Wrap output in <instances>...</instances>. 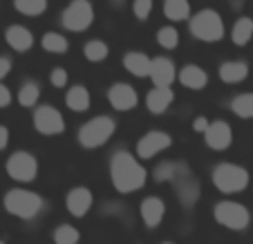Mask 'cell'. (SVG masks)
Here are the masks:
<instances>
[{
    "instance_id": "cell-12",
    "label": "cell",
    "mask_w": 253,
    "mask_h": 244,
    "mask_svg": "<svg viewBox=\"0 0 253 244\" xmlns=\"http://www.w3.org/2000/svg\"><path fill=\"white\" fill-rule=\"evenodd\" d=\"M204 139L211 150H226L233 141V132H231V125L226 121L217 119L209 125V130L204 132Z\"/></svg>"
},
{
    "instance_id": "cell-5",
    "label": "cell",
    "mask_w": 253,
    "mask_h": 244,
    "mask_svg": "<svg viewBox=\"0 0 253 244\" xmlns=\"http://www.w3.org/2000/svg\"><path fill=\"white\" fill-rule=\"evenodd\" d=\"M213 184L222 193H242L249 186V172L238 163H217L213 170Z\"/></svg>"
},
{
    "instance_id": "cell-21",
    "label": "cell",
    "mask_w": 253,
    "mask_h": 244,
    "mask_svg": "<svg viewBox=\"0 0 253 244\" xmlns=\"http://www.w3.org/2000/svg\"><path fill=\"white\" fill-rule=\"evenodd\" d=\"M247 74H249V67H247V63H242V61H229L220 67V79L224 83H229V85L242 83L244 79H247Z\"/></svg>"
},
{
    "instance_id": "cell-17",
    "label": "cell",
    "mask_w": 253,
    "mask_h": 244,
    "mask_svg": "<svg viewBox=\"0 0 253 244\" xmlns=\"http://www.w3.org/2000/svg\"><path fill=\"white\" fill-rule=\"evenodd\" d=\"M172 99H175V94H172L170 87H153L146 96V106L153 115H164L172 103Z\"/></svg>"
},
{
    "instance_id": "cell-19",
    "label": "cell",
    "mask_w": 253,
    "mask_h": 244,
    "mask_svg": "<svg viewBox=\"0 0 253 244\" xmlns=\"http://www.w3.org/2000/svg\"><path fill=\"white\" fill-rule=\"evenodd\" d=\"M150 65H153V58L143 52H128L124 56V67L134 77H150Z\"/></svg>"
},
{
    "instance_id": "cell-8",
    "label": "cell",
    "mask_w": 253,
    "mask_h": 244,
    "mask_svg": "<svg viewBox=\"0 0 253 244\" xmlns=\"http://www.w3.org/2000/svg\"><path fill=\"white\" fill-rule=\"evenodd\" d=\"M7 175L16 182H34L39 175V162L34 155L18 150L7 159Z\"/></svg>"
},
{
    "instance_id": "cell-40",
    "label": "cell",
    "mask_w": 253,
    "mask_h": 244,
    "mask_svg": "<svg viewBox=\"0 0 253 244\" xmlns=\"http://www.w3.org/2000/svg\"><path fill=\"white\" fill-rule=\"evenodd\" d=\"M0 244H5V242H0Z\"/></svg>"
},
{
    "instance_id": "cell-11",
    "label": "cell",
    "mask_w": 253,
    "mask_h": 244,
    "mask_svg": "<svg viewBox=\"0 0 253 244\" xmlns=\"http://www.w3.org/2000/svg\"><path fill=\"white\" fill-rule=\"evenodd\" d=\"M172 186H175V193H177V197H179V202H182L186 208H191L197 202V197H200V184H197V179L191 175L188 168H184V170L177 175Z\"/></svg>"
},
{
    "instance_id": "cell-26",
    "label": "cell",
    "mask_w": 253,
    "mask_h": 244,
    "mask_svg": "<svg viewBox=\"0 0 253 244\" xmlns=\"http://www.w3.org/2000/svg\"><path fill=\"white\" fill-rule=\"evenodd\" d=\"M186 168V163H179V162H164L155 168V179L157 182H175L177 175Z\"/></svg>"
},
{
    "instance_id": "cell-23",
    "label": "cell",
    "mask_w": 253,
    "mask_h": 244,
    "mask_svg": "<svg viewBox=\"0 0 253 244\" xmlns=\"http://www.w3.org/2000/svg\"><path fill=\"white\" fill-rule=\"evenodd\" d=\"M251 36H253V18H249V16L238 18V23L233 25V32H231V41L238 47H244L251 41Z\"/></svg>"
},
{
    "instance_id": "cell-6",
    "label": "cell",
    "mask_w": 253,
    "mask_h": 244,
    "mask_svg": "<svg viewBox=\"0 0 253 244\" xmlns=\"http://www.w3.org/2000/svg\"><path fill=\"white\" fill-rule=\"evenodd\" d=\"M61 23L70 32H85L94 23V9L90 0H72L61 16Z\"/></svg>"
},
{
    "instance_id": "cell-1",
    "label": "cell",
    "mask_w": 253,
    "mask_h": 244,
    "mask_svg": "<svg viewBox=\"0 0 253 244\" xmlns=\"http://www.w3.org/2000/svg\"><path fill=\"white\" fill-rule=\"evenodd\" d=\"M148 172L146 168L139 163V159L134 155L119 150L112 155L110 159V179L115 184V188L119 193H134L139 188H143Z\"/></svg>"
},
{
    "instance_id": "cell-30",
    "label": "cell",
    "mask_w": 253,
    "mask_h": 244,
    "mask_svg": "<svg viewBox=\"0 0 253 244\" xmlns=\"http://www.w3.org/2000/svg\"><path fill=\"white\" fill-rule=\"evenodd\" d=\"M108 45L103 43V41H90V43H85V47H83V54H85V58L90 63H101L105 56H108Z\"/></svg>"
},
{
    "instance_id": "cell-25",
    "label": "cell",
    "mask_w": 253,
    "mask_h": 244,
    "mask_svg": "<svg viewBox=\"0 0 253 244\" xmlns=\"http://www.w3.org/2000/svg\"><path fill=\"white\" fill-rule=\"evenodd\" d=\"M231 110L240 117V119H253V92H244L238 94L231 101Z\"/></svg>"
},
{
    "instance_id": "cell-34",
    "label": "cell",
    "mask_w": 253,
    "mask_h": 244,
    "mask_svg": "<svg viewBox=\"0 0 253 244\" xmlns=\"http://www.w3.org/2000/svg\"><path fill=\"white\" fill-rule=\"evenodd\" d=\"M49 81H52L54 87H65V83H67V72L63 70V67H54L52 74H49Z\"/></svg>"
},
{
    "instance_id": "cell-39",
    "label": "cell",
    "mask_w": 253,
    "mask_h": 244,
    "mask_svg": "<svg viewBox=\"0 0 253 244\" xmlns=\"http://www.w3.org/2000/svg\"><path fill=\"white\" fill-rule=\"evenodd\" d=\"M164 244H172V242H164Z\"/></svg>"
},
{
    "instance_id": "cell-4",
    "label": "cell",
    "mask_w": 253,
    "mask_h": 244,
    "mask_svg": "<svg viewBox=\"0 0 253 244\" xmlns=\"http://www.w3.org/2000/svg\"><path fill=\"white\" fill-rule=\"evenodd\" d=\"M115 130H117L115 119H110V117H94V119H90L87 123L81 125V130H79V144L87 150H94L99 146H103L115 134Z\"/></svg>"
},
{
    "instance_id": "cell-24",
    "label": "cell",
    "mask_w": 253,
    "mask_h": 244,
    "mask_svg": "<svg viewBox=\"0 0 253 244\" xmlns=\"http://www.w3.org/2000/svg\"><path fill=\"white\" fill-rule=\"evenodd\" d=\"M164 14L168 20L191 18V2L188 0H164Z\"/></svg>"
},
{
    "instance_id": "cell-2",
    "label": "cell",
    "mask_w": 253,
    "mask_h": 244,
    "mask_svg": "<svg viewBox=\"0 0 253 244\" xmlns=\"http://www.w3.org/2000/svg\"><path fill=\"white\" fill-rule=\"evenodd\" d=\"M2 202H5L7 213H11L14 217H20V220H32V217H36L45 206L43 197H41L39 193L27 191V188H11Z\"/></svg>"
},
{
    "instance_id": "cell-28",
    "label": "cell",
    "mask_w": 253,
    "mask_h": 244,
    "mask_svg": "<svg viewBox=\"0 0 253 244\" xmlns=\"http://www.w3.org/2000/svg\"><path fill=\"white\" fill-rule=\"evenodd\" d=\"M14 7L25 16H41L47 9V0H14Z\"/></svg>"
},
{
    "instance_id": "cell-35",
    "label": "cell",
    "mask_w": 253,
    "mask_h": 244,
    "mask_svg": "<svg viewBox=\"0 0 253 244\" xmlns=\"http://www.w3.org/2000/svg\"><path fill=\"white\" fill-rule=\"evenodd\" d=\"M209 125H211V121L204 119V117H197V119L193 121V130H195V132H206Z\"/></svg>"
},
{
    "instance_id": "cell-37",
    "label": "cell",
    "mask_w": 253,
    "mask_h": 244,
    "mask_svg": "<svg viewBox=\"0 0 253 244\" xmlns=\"http://www.w3.org/2000/svg\"><path fill=\"white\" fill-rule=\"evenodd\" d=\"M9 70H11V61L7 56H0V81L9 74Z\"/></svg>"
},
{
    "instance_id": "cell-7",
    "label": "cell",
    "mask_w": 253,
    "mask_h": 244,
    "mask_svg": "<svg viewBox=\"0 0 253 244\" xmlns=\"http://www.w3.org/2000/svg\"><path fill=\"white\" fill-rule=\"evenodd\" d=\"M213 215H215V220H217V224L226 226V229H233V231L247 229L249 222H251L249 208L238 204V202H220V204L213 208Z\"/></svg>"
},
{
    "instance_id": "cell-29",
    "label": "cell",
    "mask_w": 253,
    "mask_h": 244,
    "mask_svg": "<svg viewBox=\"0 0 253 244\" xmlns=\"http://www.w3.org/2000/svg\"><path fill=\"white\" fill-rule=\"evenodd\" d=\"M52 238L56 244H77L79 240H81V233H79V229H74L72 224H61L52 233Z\"/></svg>"
},
{
    "instance_id": "cell-32",
    "label": "cell",
    "mask_w": 253,
    "mask_h": 244,
    "mask_svg": "<svg viewBox=\"0 0 253 244\" xmlns=\"http://www.w3.org/2000/svg\"><path fill=\"white\" fill-rule=\"evenodd\" d=\"M157 43L166 49H175L177 43H179V34H177V29L170 27V25H168V27H162L157 32Z\"/></svg>"
},
{
    "instance_id": "cell-10",
    "label": "cell",
    "mask_w": 253,
    "mask_h": 244,
    "mask_svg": "<svg viewBox=\"0 0 253 244\" xmlns=\"http://www.w3.org/2000/svg\"><path fill=\"white\" fill-rule=\"evenodd\" d=\"M170 144H172V139L168 132L150 130V132H146L137 141V157L139 159H153L155 155H159V153L170 148Z\"/></svg>"
},
{
    "instance_id": "cell-36",
    "label": "cell",
    "mask_w": 253,
    "mask_h": 244,
    "mask_svg": "<svg viewBox=\"0 0 253 244\" xmlns=\"http://www.w3.org/2000/svg\"><path fill=\"white\" fill-rule=\"evenodd\" d=\"M11 103V92L7 90L2 83H0V108H5V106H9Z\"/></svg>"
},
{
    "instance_id": "cell-20",
    "label": "cell",
    "mask_w": 253,
    "mask_h": 244,
    "mask_svg": "<svg viewBox=\"0 0 253 244\" xmlns=\"http://www.w3.org/2000/svg\"><path fill=\"white\" fill-rule=\"evenodd\" d=\"M179 83L188 90H202L209 83V74L197 65H186L179 70Z\"/></svg>"
},
{
    "instance_id": "cell-9",
    "label": "cell",
    "mask_w": 253,
    "mask_h": 244,
    "mask_svg": "<svg viewBox=\"0 0 253 244\" xmlns=\"http://www.w3.org/2000/svg\"><path fill=\"white\" fill-rule=\"evenodd\" d=\"M34 128L39 130L41 134H47V137L61 134L63 130H65V119H63V115L56 110V108L41 106V108H36V112H34Z\"/></svg>"
},
{
    "instance_id": "cell-14",
    "label": "cell",
    "mask_w": 253,
    "mask_h": 244,
    "mask_svg": "<svg viewBox=\"0 0 253 244\" xmlns=\"http://www.w3.org/2000/svg\"><path fill=\"white\" fill-rule=\"evenodd\" d=\"M150 79H153L155 87H170L172 81L177 79L175 65H172L170 58H166V56L153 58V65H150Z\"/></svg>"
},
{
    "instance_id": "cell-18",
    "label": "cell",
    "mask_w": 253,
    "mask_h": 244,
    "mask_svg": "<svg viewBox=\"0 0 253 244\" xmlns=\"http://www.w3.org/2000/svg\"><path fill=\"white\" fill-rule=\"evenodd\" d=\"M5 41L16 49V52H27V49L34 45L32 32H29L27 27H23V25H11V27L5 32Z\"/></svg>"
},
{
    "instance_id": "cell-22",
    "label": "cell",
    "mask_w": 253,
    "mask_h": 244,
    "mask_svg": "<svg viewBox=\"0 0 253 244\" xmlns=\"http://www.w3.org/2000/svg\"><path fill=\"white\" fill-rule=\"evenodd\" d=\"M65 103H67V108L74 112H85L87 108H90V92L83 85H74L65 94Z\"/></svg>"
},
{
    "instance_id": "cell-31",
    "label": "cell",
    "mask_w": 253,
    "mask_h": 244,
    "mask_svg": "<svg viewBox=\"0 0 253 244\" xmlns=\"http://www.w3.org/2000/svg\"><path fill=\"white\" fill-rule=\"evenodd\" d=\"M39 96H41V87L36 83H25L18 90V103L23 108H32V106H36Z\"/></svg>"
},
{
    "instance_id": "cell-3",
    "label": "cell",
    "mask_w": 253,
    "mask_h": 244,
    "mask_svg": "<svg viewBox=\"0 0 253 244\" xmlns=\"http://www.w3.org/2000/svg\"><path fill=\"white\" fill-rule=\"evenodd\" d=\"M191 34L204 43H217L224 39V23L222 16L213 9H202L191 16Z\"/></svg>"
},
{
    "instance_id": "cell-38",
    "label": "cell",
    "mask_w": 253,
    "mask_h": 244,
    "mask_svg": "<svg viewBox=\"0 0 253 244\" xmlns=\"http://www.w3.org/2000/svg\"><path fill=\"white\" fill-rule=\"evenodd\" d=\"M7 144H9V130L5 125H0V150L7 148Z\"/></svg>"
},
{
    "instance_id": "cell-16",
    "label": "cell",
    "mask_w": 253,
    "mask_h": 244,
    "mask_svg": "<svg viewBox=\"0 0 253 244\" xmlns=\"http://www.w3.org/2000/svg\"><path fill=\"white\" fill-rule=\"evenodd\" d=\"M164 215H166V204H164L159 197L150 195L141 202V217H143V224L155 229V226L162 224Z\"/></svg>"
},
{
    "instance_id": "cell-13",
    "label": "cell",
    "mask_w": 253,
    "mask_h": 244,
    "mask_svg": "<svg viewBox=\"0 0 253 244\" xmlns=\"http://www.w3.org/2000/svg\"><path fill=\"white\" fill-rule=\"evenodd\" d=\"M108 99H110V106L121 112L132 110L139 103L137 92H134V87L128 85V83H115V85L108 90Z\"/></svg>"
},
{
    "instance_id": "cell-27",
    "label": "cell",
    "mask_w": 253,
    "mask_h": 244,
    "mask_svg": "<svg viewBox=\"0 0 253 244\" xmlns=\"http://www.w3.org/2000/svg\"><path fill=\"white\" fill-rule=\"evenodd\" d=\"M41 45H43L45 52H52V54H65L67 47H70V43H67L65 36H61V34H56V32L45 34L43 41H41Z\"/></svg>"
},
{
    "instance_id": "cell-33",
    "label": "cell",
    "mask_w": 253,
    "mask_h": 244,
    "mask_svg": "<svg viewBox=\"0 0 253 244\" xmlns=\"http://www.w3.org/2000/svg\"><path fill=\"white\" fill-rule=\"evenodd\" d=\"M132 9L139 20H146L150 16V11H153V0H134Z\"/></svg>"
},
{
    "instance_id": "cell-15",
    "label": "cell",
    "mask_w": 253,
    "mask_h": 244,
    "mask_svg": "<svg viewBox=\"0 0 253 244\" xmlns=\"http://www.w3.org/2000/svg\"><path fill=\"white\" fill-rule=\"evenodd\" d=\"M92 202H94L92 193L87 191V188H83V186L72 188V191L65 195V206H67V211H70L74 217L85 215V213L92 208Z\"/></svg>"
}]
</instances>
